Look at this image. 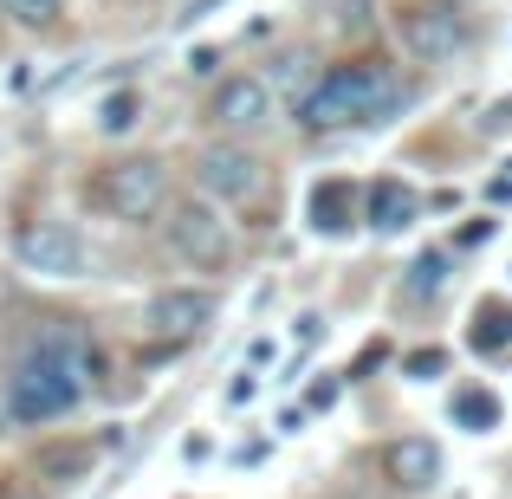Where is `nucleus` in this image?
Masks as SVG:
<instances>
[{"instance_id": "f257e3e1", "label": "nucleus", "mask_w": 512, "mask_h": 499, "mask_svg": "<svg viewBox=\"0 0 512 499\" xmlns=\"http://www.w3.org/2000/svg\"><path fill=\"white\" fill-rule=\"evenodd\" d=\"M98 383V350L78 331H46L26 344V357L13 363L7 383V422L33 428V422H59L85 402V389Z\"/></svg>"}, {"instance_id": "f03ea898", "label": "nucleus", "mask_w": 512, "mask_h": 499, "mask_svg": "<svg viewBox=\"0 0 512 499\" xmlns=\"http://www.w3.org/2000/svg\"><path fill=\"white\" fill-rule=\"evenodd\" d=\"M402 104V78L389 65H338V72L312 78L299 91V124L312 137L325 130H350V124H383Z\"/></svg>"}, {"instance_id": "7ed1b4c3", "label": "nucleus", "mask_w": 512, "mask_h": 499, "mask_svg": "<svg viewBox=\"0 0 512 499\" xmlns=\"http://www.w3.org/2000/svg\"><path fill=\"white\" fill-rule=\"evenodd\" d=\"M91 201L124 227H150V221L169 214V169L156 163V156H117V163L98 169Z\"/></svg>"}, {"instance_id": "20e7f679", "label": "nucleus", "mask_w": 512, "mask_h": 499, "mask_svg": "<svg viewBox=\"0 0 512 499\" xmlns=\"http://www.w3.org/2000/svg\"><path fill=\"white\" fill-rule=\"evenodd\" d=\"M169 253L182 266H195V273H227L234 266V221H227V208L214 195H188V201H169Z\"/></svg>"}, {"instance_id": "39448f33", "label": "nucleus", "mask_w": 512, "mask_h": 499, "mask_svg": "<svg viewBox=\"0 0 512 499\" xmlns=\"http://www.w3.org/2000/svg\"><path fill=\"white\" fill-rule=\"evenodd\" d=\"M13 260L33 279H85L91 273V247L72 221H26L13 234Z\"/></svg>"}, {"instance_id": "423d86ee", "label": "nucleus", "mask_w": 512, "mask_h": 499, "mask_svg": "<svg viewBox=\"0 0 512 499\" xmlns=\"http://www.w3.org/2000/svg\"><path fill=\"white\" fill-rule=\"evenodd\" d=\"M195 182H201V195H214L221 208H247V201L266 195V163L247 143H208V150L195 156Z\"/></svg>"}, {"instance_id": "0eeeda50", "label": "nucleus", "mask_w": 512, "mask_h": 499, "mask_svg": "<svg viewBox=\"0 0 512 499\" xmlns=\"http://www.w3.org/2000/svg\"><path fill=\"white\" fill-rule=\"evenodd\" d=\"M214 312H221V299H214L208 286H163L143 305V331H150L156 344H188V337H201L214 325Z\"/></svg>"}, {"instance_id": "6e6552de", "label": "nucleus", "mask_w": 512, "mask_h": 499, "mask_svg": "<svg viewBox=\"0 0 512 499\" xmlns=\"http://www.w3.org/2000/svg\"><path fill=\"white\" fill-rule=\"evenodd\" d=\"M396 39L415 65H454L467 52V26L454 7H409L396 20Z\"/></svg>"}, {"instance_id": "1a4fd4ad", "label": "nucleus", "mask_w": 512, "mask_h": 499, "mask_svg": "<svg viewBox=\"0 0 512 499\" xmlns=\"http://www.w3.org/2000/svg\"><path fill=\"white\" fill-rule=\"evenodd\" d=\"M208 124L227 130V137H253V130L273 124V78L260 72H240V78H221L208 98Z\"/></svg>"}, {"instance_id": "9d476101", "label": "nucleus", "mask_w": 512, "mask_h": 499, "mask_svg": "<svg viewBox=\"0 0 512 499\" xmlns=\"http://www.w3.org/2000/svg\"><path fill=\"white\" fill-rule=\"evenodd\" d=\"M383 467H389V480H396L402 493H428V487H441V448L428 435H402V441H389L383 448Z\"/></svg>"}, {"instance_id": "9b49d317", "label": "nucleus", "mask_w": 512, "mask_h": 499, "mask_svg": "<svg viewBox=\"0 0 512 499\" xmlns=\"http://www.w3.org/2000/svg\"><path fill=\"white\" fill-rule=\"evenodd\" d=\"M409 221H415V188L396 182V175H383V182L370 188V227L376 234H402Z\"/></svg>"}, {"instance_id": "f8f14e48", "label": "nucleus", "mask_w": 512, "mask_h": 499, "mask_svg": "<svg viewBox=\"0 0 512 499\" xmlns=\"http://www.w3.org/2000/svg\"><path fill=\"white\" fill-rule=\"evenodd\" d=\"M350 214H357V188H350L344 175H331V182L312 188V227L318 234H344Z\"/></svg>"}, {"instance_id": "ddd939ff", "label": "nucleus", "mask_w": 512, "mask_h": 499, "mask_svg": "<svg viewBox=\"0 0 512 499\" xmlns=\"http://www.w3.org/2000/svg\"><path fill=\"white\" fill-rule=\"evenodd\" d=\"M448 415H454V428H467V435H487V428H500V402H493L487 389H454Z\"/></svg>"}, {"instance_id": "4468645a", "label": "nucleus", "mask_w": 512, "mask_h": 499, "mask_svg": "<svg viewBox=\"0 0 512 499\" xmlns=\"http://www.w3.org/2000/svg\"><path fill=\"white\" fill-rule=\"evenodd\" d=\"M137 124H143V91H137V85L111 91V98L98 104V130H104V137H130Z\"/></svg>"}, {"instance_id": "2eb2a0df", "label": "nucleus", "mask_w": 512, "mask_h": 499, "mask_svg": "<svg viewBox=\"0 0 512 499\" xmlns=\"http://www.w3.org/2000/svg\"><path fill=\"white\" fill-rule=\"evenodd\" d=\"M91 461H98V448H85V441H72V448H46L39 454V474L52 480V487H65V480H78V474H91Z\"/></svg>"}, {"instance_id": "dca6fc26", "label": "nucleus", "mask_w": 512, "mask_h": 499, "mask_svg": "<svg viewBox=\"0 0 512 499\" xmlns=\"http://www.w3.org/2000/svg\"><path fill=\"white\" fill-rule=\"evenodd\" d=\"M0 13H7L20 33H52L65 13V0H0Z\"/></svg>"}, {"instance_id": "f3484780", "label": "nucleus", "mask_w": 512, "mask_h": 499, "mask_svg": "<svg viewBox=\"0 0 512 499\" xmlns=\"http://www.w3.org/2000/svg\"><path fill=\"white\" fill-rule=\"evenodd\" d=\"M441 273H448V253H422V260L409 266V299H435Z\"/></svg>"}, {"instance_id": "a211bd4d", "label": "nucleus", "mask_w": 512, "mask_h": 499, "mask_svg": "<svg viewBox=\"0 0 512 499\" xmlns=\"http://www.w3.org/2000/svg\"><path fill=\"white\" fill-rule=\"evenodd\" d=\"M474 130H480V137H500V130H512V98H493L487 111H480Z\"/></svg>"}, {"instance_id": "6ab92c4d", "label": "nucleus", "mask_w": 512, "mask_h": 499, "mask_svg": "<svg viewBox=\"0 0 512 499\" xmlns=\"http://www.w3.org/2000/svg\"><path fill=\"white\" fill-rule=\"evenodd\" d=\"M402 370H409L415 383H428V376H441V370H448V350H415V357L402 363Z\"/></svg>"}, {"instance_id": "aec40b11", "label": "nucleus", "mask_w": 512, "mask_h": 499, "mask_svg": "<svg viewBox=\"0 0 512 499\" xmlns=\"http://www.w3.org/2000/svg\"><path fill=\"white\" fill-rule=\"evenodd\" d=\"M253 396H260V376H253V370H240L234 383H227V409H240V402H253Z\"/></svg>"}, {"instance_id": "412c9836", "label": "nucleus", "mask_w": 512, "mask_h": 499, "mask_svg": "<svg viewBox=\"0 0 512 499\" xmlns=\"http://www.w3.org/2000/svg\"><path fill=\"white\" fill-rule=\"evenodd\" d=\"M292 337H299L305 350H312V344H325V318H318V312H305V318H299V331H292Z\"/></svg>"}, {"instance_id": "4be33fe9", "label": "nucleus", "mask_w": 512, "mask_h": 499, "mask_svg": "<svg viewBox=\"0 0 512 499\" xmlns=\"http://www.w3.org/2000/svg\"><path fill=\"white\" fill-rule=\"evenodd\" d=\"M273 337H253V350H247V370H266V363H273Z\"/></svg>"}, {"instance_id": "5701e85b", "label": "nucleus", "mask_w": 512, "mask_h": 499, "mask_svg": "<svg viewBox=\"0 0 512 499\" xmlns=\"http://www.w3.org/2000/svg\"><path fill=\"white\" fill-rule=\"evenodd\" d=\"M182 454H188V461H208L214 441H208V435H188V441H182Z\"/></svg>"}, {"instance_id": "b1692460", "label": "nucleus", "mask_w": 512, "mask_h": 499, "mask_svg": "<svg viewBox=\"0 0 512 499\" xmlns=\"http://www.w3.org/2000/svg\"><path fill=\"white\" fill-rule=\"evenodd\" d=\"M493 201H512V163H506V175H493Z\"/></svg>"}]
</instances>
